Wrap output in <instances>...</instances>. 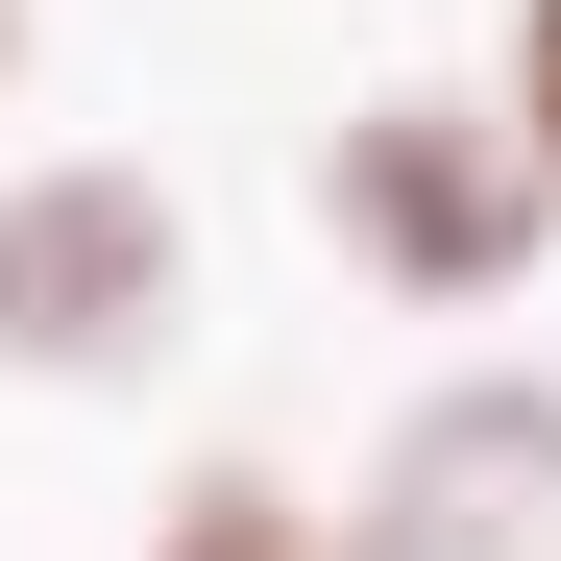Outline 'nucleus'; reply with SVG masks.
Returning <instances> with one entry per match:
<instances>
[{
    "label": "nucleus",
    "instance_id": "39448f33",
    "mask_svg": "<svg viewBox=\"0 0 561 561\" xmlns=\"http://www.w3.org/2000/svg\"><path fill=\"white\" fill-rule=\"evenodd\" d=\"M489 99L537 123V171H561V0H513V25H489Z\"/></svg>",
    "mask_w": 561,
    "mask_h": 561
},
{
    "label": "nucleus",
    "instance_id": "20e7f679",
    "mask_svg": "<svg viewBox=\"0 0 561 561\" xmlns=\"http://www.w3.org/2000/svg\"><path fill=\"white\" fill-rule=\"evenodd\" d=\"M147 561H366V537L294 489V463H196V489L147 513Z\"/></svg>",
    "mask_w": 561,
    "mask_h": 561
},
{
    "label": "nucleus",
    "instance_id": "f03ea898",
    "mask_svg": "<svg viewBox=\"0 0 561 561\" xmlns=\"http://www.w3.org/2000/svg\"><path fill=\"white\" fill-rule=\"evenodd\" d=\"M171 294H196V220H171L147 147H49V171H0V366H25V391L147 366Z\"/></svg>",
    "mask_w": 561,
    "mask_h": 561
},
{
    "label": "nucleus",
    "instance_id": "423d86ee",
    "mask_svg": "<svg viewBox=\"0 0 561 561\" xmlns=\"http://www.w3.org/2000/svg\"><path fill=\"white\" fill-rule=\"evenodd\" d=\"M0 99H25V0H0Z\"/></svg>",
    "mask_w": 561,
    "mask_h": 561
},
{
    "label": "nucleus",
    "instance_id": "f257e3e1",
    "mask_svg": "<svg viewBox=\"0 0 561 561\" xmlns=\"http://www.w3.org/2000/svg\"><path fill=\"white\" fill-rule=\"evenodd\" d=\"M318 244L391 318H513L561 268V171L513 99H366V123H318Z\"/></svg>",
    "mask_w": 561,
    "mask_h": 561
},
{
    "label": "nucleus",
    "instance_id": "7ed1b4c3",
    "mask_svg": "<svg viewBox=\"0 0 561 561\" xmlns=\"http://www.w3.org/2000/svg\"><path fill=\"white\" fill-rule=\"evenodd\" d=\"M342 537L366 561H561V366H439Z\"/></svg>",
    "mask_w": 561,
    "mask_h": 561
}]
</instances>
